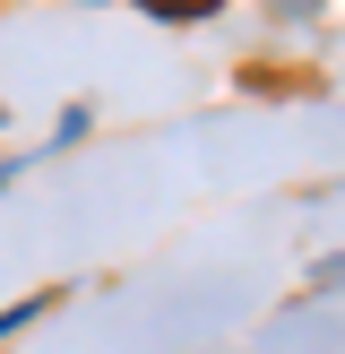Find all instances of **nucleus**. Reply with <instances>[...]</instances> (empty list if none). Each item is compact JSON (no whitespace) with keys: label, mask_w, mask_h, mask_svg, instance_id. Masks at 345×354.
Instances as JSON below:
<instances>
[]
</instances>
